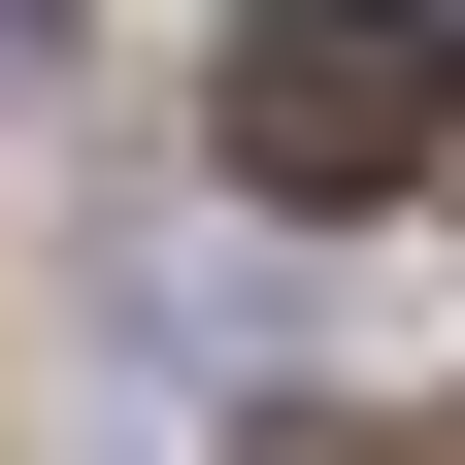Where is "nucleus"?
<instances>
[{
    "label": "nucleus",
    "mask_w": 465,
    "mask_h": 465,
    "mask_svg": "<svg viewBox=\"0 0 465 465\" xmlns=\"http://www.w3.org/2000/svg\"><path fill=\"white\" fill-rule=\"evenodd\" d=\"M232 166H266V200H432L465 100H432L399 0H266V34H232Z\"/></svg>",
    "instance_id": "obj_1"
},
{
    "label": "nucleus",
    "mask_w": 465,
    "mask_h": 465,
    "mask_svg": "<svg viewBox=\"0 0 465 465\" xmlns=\"http://www.w3.org/2000/svg\"><path fill=\"white\" fill-rule=\"evenodd\" d=\"M300 465H366V432H300Z\"/></svg>",
    "instance_id": "obj_2"
}]
</instances>
